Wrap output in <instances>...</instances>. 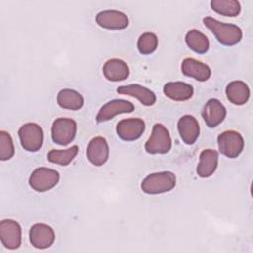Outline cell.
<instances>
[{
  "instance_id": "1",
  "label": "cell",
  "mask_w": 253,
  "mask_h": 253,
  "mask_svg": "<svg viewBox=\"0 0 253 253\" xmlns=\"http://www.w3.org/2000/svg\"><path fill=\"white\" fill-rule=\"evenodd\" d=\"M203 23L215 36L218 42L225 46L235 45L242 39L241 29L234 24L222 23L211 17L204 18Z\"/></svg>"
},
{
  "instance_id": "2",
  "label": "cell",
  "mask_w": 253,
  "mask_h": 253,
  "mask_svg": "<svg viewBox=\"0 0 253 253\" xmlns=\"http://www.w3.org/2000/svg\"><path fill=\"white\" fill-rule=\"evenodd\" d=\"M176 186V175L171 171L155 172L147 175L141 182V190L145 194L158 195L172 191Z\"/></svg>"
},
{
  "instance_id": "3",
  "label": "cell",
  "mask_w": 253,
  "mask_h": 253,
  "mask_svg": "<svg viewBox=\"0 0 253 253\" xmlns=\"http://www.w3.org/2000/svg\"><path fill=\"white\" fill-rule=\"evenodd\" d=\"M172 147V139L166 126L162 124H155L152 132L144 144L145 151L149 154H165Z\"/></svg>"
},
{
  "instance_id": "4",
  "label": "cell",
  "mask_w": 253,
  "mask_h": 253,
  "mask_svg": "<svg viewBox=\"0 0 253 253\" xmlns=\"http://www.w3.org/2000/svg\"><path fill=\"white\" fill-rule=\"evenodd\" d=\"M22 147L29 152H37L43 143V130L36 123L24 124L18 130Z\"/></svg>"
},
{
  "instance_id": "5",
  "label": "cell",
  "mask_w": 253,
  "mask_h": 253,
  "mask_svg": "<svg viewBox=\"0 0 253 253\" xmlns=\"http://www.w3.org/2000/svg\"><path fill=\"white\" fill-rule=\"evenodd\" d=\"M59 173L51 168L39 167L35 169L29 178V185L39 193L49 191L59 182Z\"/></svg>"
},
{
  "instance_id": "6",
  "label": "cell",
  "mask_w": 253,
  "mask_h": 253,
  "mask_svg": "<svg viewBox=\"0 0 253 253\" xmlns=\"http://www.w3.org/2000/svg\"><path fill=\"white\" fill-rule=\"evenodd\" d=\"M218 150L228 158L238 157L244 148L242 135L235 130H225L217 136Z\"/></svg>"
},
{
  "instance_id": "7",
  "label": "cell",
  "mask_w": 253,
  "mask_h": 253,
  "mask_svg": "<svg viewBox=\"0 0 253 253\" xmlns=\"http://www.w3.org/2000/svg\"><path fill=\"white\" fill-rule=\"evenodd\" d=\"M77 124L69 118H58L51 126V137L54 143L65 146L69 144L76 135Z\"/></svg>"
},
{
  "instance_id": "8",
  "label": "cell",
  "mask_w": 253,
  "mask_h": 253,
  "mask_svg": "<svg viewBox=\"0 0 253 253\" xmlns=\"http://www.w3.org/2000/svg\"><path fill=\"white\" fill-rule=\"evenodd\" d=\"M0 240L5 248L18 249L22 242L21 225L14 219H3L0 222Z\"/></svg>"
},
{
  "instance_id": "9",
  "label": "cell",
  "mask_w": 253,
  "mask_h": 253,
  "mask_svg": "<svg viewBox=\"0 0 253 253\" xmlns=\"http://www.w3.org/2000/svg\"><path fill=\"white\" fill-rule=\"evenodd\" d=\"M145 130V123L139 118H128L121 120L117 124L116 131L118 136L125 141L138 139Z\"/></svg>"
},
{
  "instance_id": "10",
  "label": "cell",
  "mask_w": 253,
  "mask_h": 253,
  "mask_svg": "<svg viewBox=\"0 0 253 253\" xmlns=\"http://www.w3.org/2000/svg\"><path fill=\"white\" fill-rule=\"evenodd\" d=\"M134 111V105L124 99H114L107 102L99 110L96 121L97 123H104L112 120L114 117L120 114H127Z\"/></svg>"
},
{
  "instance_id": "11",
  "label": "cell",
  "mask_w": 253,
  "mask_h": 253,
  "mask_svg": "<svg viewBox=\"0 0 253 253\" xmlns=\"http://www.w3.org/2000/svg\"><path fill=\"white\" fill-rule=\"evenodd\" d=\"M30 242L37 249H46L55 240V233L52 227L45 223H35L30 228Z\"/></svg>"
},
{
  "instance_id": "12",
  "label": "cell",
  "mask_w": 253,
  "mask_h": 253,
  "mask_svg": "<svg viewBox=\"0 0 253 253\" xmlns=\"http://www.w3.org/2000/svg\"><path fill=\"white\" fill-rule=\"evenodd\" d=\"M110 149L105 137H93L87 146L86 155L89 162L95 166H103L109 159Z\"/></svg>"
},
{
  "instance_id": "13",
  "label": "cell",
  "mask_w": 253,
  "mask_h": 253,
  "mask_svg": "<svg viewBox=\"0 0 253 253\" xmlns=\"http://www.w3.org/2000/svg\"><path fill=\"white\" fill-rule=\"evenodd\" d=\"M96 23L103 29L124 30L128 26V18L118 10H104L97 14Z\"/></svg>"
},
{
  "instance_id": "14",
  "label": "cell",
  "mask_w": 253,
  "mask_h": 253,
  "mask_svg": "<svg viewBox=\"0 0 253 253\" xmlns=\"http://www.w3.org/2000/svg\"><path fill=\"white\" fill-rule=\"evenodd\" d=\"M225 116H226L225 107L218 99H215V98H211L208 100V102L205 104L202 111V117L206 125L211 128L221 124L225 119Z\"/></svg>"
},
{
  "instance_id": "15",
  "label": "cell",
  "mask_w": 253,
  "mask_h": 253,
  "mask_svg": "<svg viewBox=\"0 0 253 253\" xmlns=\"http://www.w3.org/2000/svg\"><path fill=\"white\" fill-rule=\"evenodd\" d=\"M181 70L185 76L194 78L200 82L209 80L211 75L209 65L192 57H187L182 61Z\"/></svg>"
},
{
  "instance_id": "16",
  "label": "cell",
  "mask_w": 253,
  "mask_h": 253,
  "mask_svg": "<svg viewBox=\"0 0 253 253\" xmlns=\"http://www.w3.org/2000/svg\"><path fill=\"white\" fill-rule=\"evenodd\" d=\"M177 127L181 139L188 145L194 144L200 135V125L194 116H182L178 121Z\"/></svg>"
},
{
  "instance_id": "17",
  "label": "cell",
  "mask_w": 253,
  "mask_h": 253,
  "mask_svg": "<svg viewBox=\"0 0 253 253\" xmlns=\"http://www.w3.org/2000/svg\"><path fill=\"white\" fill-rule=\"evenodd\" d=\"M117 92L122 95H127L136 98L143 106H152L156 102L155 94L148 88L139 84L123 85L117 88Z\"/></svg>"
},
{
  "instance_id": "18",
  "label": "cell",
  "mask_w": 253,
  "mask_h": 253,
  "mask_svg": "<svg viewBox=\"0 0 253 253\" xmlns=\"http://www.w3.org/2000/svg\"><path fill=\"white\" fill-rule=\"evenodd\" d=\"M103 74L109 81H123L128 77L129 68L124 60L119 58H111L104 63Z\"/></svg>"
},
{
  "instance_id": "19",
  "label": "cell",
  "mask_w": 253,
  "mask_h": 253,
  "mask_svg": "<svg viewBox=\"0 0 253 253\" xmlns=\"http://www.w3.org/2000/svg\"><path fill=\"white\" fill-rule=\"evenodd\" d=\"M217 165H218L217 151L211 148L204 149L199 156L197 174L201 178H209L215 172Z\"/></svg>"
},
{
  "instance_id": "20",
  "label": "cell",
  "mask_w": 253,
  "mask_h": 253,
  "mask_svg": "<svg viewBox=\"0 0 253 253\" xmlns=\"http://www.w3.org/2000/svg\"><path fill=\"white\" fill-rule=\"evenodd\" d=\"M227 100L236 106H242L249 100L250 89L248 85L240 80L231 81L225 88Z\"/></svg>"
},
{
  "instance_id": "21",
  "label": "cell",
  "mask_w": 253,
  "mask_h": 253,
  "mask_svg": "<svg viewBox=\"0 0 253 253\" xmlns=\"http://www.w3.org/2000/svg\"><path fill=\"white\" fill-rule=\"evenodd\" d=\"M163 93L166 97L174 101H187L194 95V88L192 85L182 82H168L163 87Z\"/></svg>"
},
{
  "instance_id": "22",
  "label": "cell",
  "mask_w": 253,
  "mask_h": 253,
  "mask_svg": "<svg viewBox=\"0 0 253 253\" xmlns=\"http://www.w3.org/2000/svg\"><path fill=\"white\" fill-rule=\"evenodd\" d=\"M56 101L60 108L71 111H77L84 105V98L82 95L79 92L69 88L60 90L57 94Z\"/></svg>"
},
{
  "instance_id": "23",
  "label": "cell",
  "mask_w": 253,
  "mask_h": 253,
  "mask_svg": "<svg viewBox=\"0 0 253 253\" xmlns=\"http://www.w3.org/2000/svg\"><path fill=\"white\" fill-rule=\"evenodd\" d=\"M186 44L190 49L199 54L206 53L210 48L208 37L199 30H189L185 36Z\"/></svg>"
},
{
  "instance_id": "24",
  "label": "cell",
  "mask_w": 253,
  "mask_h": 253,
  "mask_svg": "<svg viewBox=\"0 0 253 253\" xmlns=\"http://www.w3.org/2000/svg\"><path fill=\"white\" fill-rule=\"evenodd\" d=\"M211 8L215 13L225 17H236L241 11L240 3L236 0H211Z\"/></svg>"
},
{
  "instance_id": "25",
  "label": "cell",
  "mask_w": 253,
  "mask_h": 253,
  "mask_svg": "<svg viewBox=\"0 0 253 253\" xmlns=\"http://www.w3.org/2000/svg\"><path fill=\"white\" fill-rule=\"evenodd\" d=\"M78 146L73 145L67 149H51L47 153V160L50 163L67 166L75 158L78 153Z\"/></svg>"
},
{
  "instance_id": "26",
  "label": "cell",
  "mask_w": 253,
  "mask_h": 253,
  "mask_svg": "<svg viewBox=\"0 0 253 253\" xmlns=\"http://www.w3.org/2000/svg\"><path fill=\"white\" fill-rule=\"evenodd\" d=\"M158 46V38L152 32L141 34L137 40V49L143 55L151 54Z\"/></svg>"
},
{
  "instance_id": "27",
  "label": "cell",
  "mask_w": 253,
  "mask_h": 253,
  "mask_svg": "<svg viewBox=\"0 0 253 253\" xmlns=\"http://www.w3.org/2000/svg\"><path fill=\"white\" fill-rule=\"evenodd\" d=\"M15 154V147L12 136L5 130L0 131V160L11 159Z\"/></svg>"
}]
</instances>
